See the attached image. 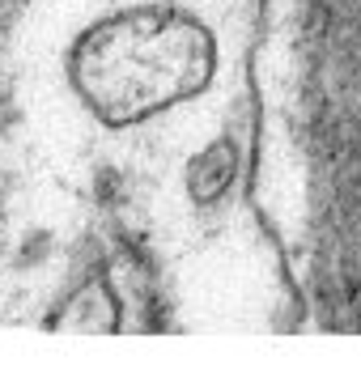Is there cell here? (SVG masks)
I'll list each match as a JSON object with an SVG mask.
<instances>
[{
  "instance_id": "cell-1",
  "label": "cell",
  "mask_w": 361,
  "mask_h": 365,
  "mask_svg": "<svg viewBox=\"0 0 361 365\" xmlns=\"http://www.w3.org/2000/svg\"><path fill=\"white\" fill-rule=\"evenodd\" d=\"M73 77L106 123H132L208 86L213 38L183 13H123L81 38Z\"/></svg>"
},
{
  "instance_id": "cell-2",
  "label": "cell",
  "mask_w": 361,
  "mask_h": 365,
  "mask_svg": "<svg viewBox=\"0 0 361 365\" xmlns=\"http://www.w3.org/2000/svg\"><path fill=\"white\" fill-rule=\"evenodd\" d=\"M234 166H238V153H234L230 140H221V145H213L208 153H200V162L191 166V191H195V200H200V204L217 200V195L230 187V179H234Z\"/></svg>"
}]
</instances>
